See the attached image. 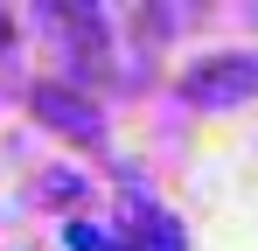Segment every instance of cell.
Listing matches in <instances>:
<instances>
[{"mask_svg": "<svg viewBox=\"0 0 258 251\" xmlns=\"http://www.w3.org/2000/svg\"><path fill=\"white\" fill-rule=\"evenodd\" d=\"M258 91V56H210L203 70L181 77V98L203 105V112H223V105H244Z\"/></svg>", "mask_w": 258, "mask_h": 251, "instance_id": "1", "label": "cell"}, {"mask_svg": "<svg viewBox=\"0 0 258 251\" xmlns=\"http://www.w3.org/2000/svg\"><path fill=\"white\" fill-rule=\"evenodd\" d=\"M35 112L56 133H70V140H98V112H91L77 91H63V84H35Z\"/></svg>", "mask_w": 258, "mask_h": 251, "instance_id": "2", "label": "cell"}, {"mask_svg": "<svg viewBox=\"0 0 258 251\" xmlns=\"http://www.w3.org/2000/svg\"><path fill=\"white\" fill-rule=\"evenodd\" d=\"M70 251H119L105 230H91V223H70Z\"/></svg>", "mask_w": 258, "mask_h": 251, "instance_id": "3", "label": "cell"}, {"mask_svg": "<svg viewBox=\"0 0 258 251\" xmlns=\"http://www.w3.org/2000/svg\"><path fill=\"white\" fill-rule=\"evenodd\" d=\"M0 35H7V21H0Z\"/></svg>", "mask_w": 258, "mask_h": 251, "instance_id": "4", "label": "cell"}]
</instances>
